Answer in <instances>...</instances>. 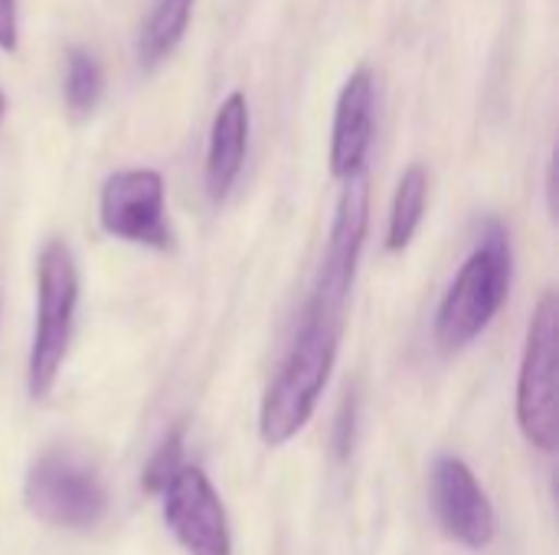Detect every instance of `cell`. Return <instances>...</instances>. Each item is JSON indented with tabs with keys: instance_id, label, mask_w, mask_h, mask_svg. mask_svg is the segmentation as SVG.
<instances>
[{
	"instance_id": "5bb4252c",
	"label": "cell",
	"mask_w": 559,
	"mask_h": 555,
	"mask_svg": "<svg viewBox=\"0 0 559 555\" xmlns=\"http://www.w3.org/2000/svg\"><path fill=\"white\" fill-rule=\"evenodd\" d=\"M105 95V72L98 59L82 49L69 46L66 49V72H62V98L72 118H88Z\"/></svg>"
},
{
	"instance_id": "3957f363",
	"label": "cell",
	"mask_w": 559,
	"mask_h": 555,
	"mask_svg": "<svg viewBox=\"0 0 559 555\" xmlns=\"http://www.w3.org/2000/svg\"><path fill=\"white\" fill-rule=\"evenodd\" d=\"M75 304H79L75 255L62 239H49L36 265V327L26 360V389L33 399H46L59 379L72 340Z\"/></svg>"
},
{
	"instance_id": "2e32d148",
	"label": "cell",
	"mask_w": 559,
	"mask_h": 555,
	"mask_svg": "<svg viewBox=\"0 0 559 555\" xmlns=\"http://www.w3.org/2000/svg\"><path fill=\"white\" fill-rule=\"evenodd\" d=\"M354 429H357V399H344L341 415H337V432H334V448L337 458H347L354 451Z\"/></svg>"
},
{
	"instance_id": "8fae6325",
	"label": "cell",
	"mask_w": 559,
	"mask_h": 555,
	"mask_svg": "<svg viewBox=\"0 0 559 555\" xmlns=\"http://www.w3.org/2000/svg\"><path fill=\"white\" fill-rule=\"evenodd\" d=\"M249 150V101L242 92H229L213 114L210 144H206V193L213 203H223L242 170Z\"/></svg>"
},
{
	"instance_id": "ba28073f",
	"label": "cell",
	"mask_w": 559,
	"mask_h": 555,
	"mask_svg": "<svg viewBox=\"0 0 559 555\" xmlns=\"http://www.w3.org/2000/svg\"><path fill=\"white\" fill-rule=\"evenodd\" d=\"M157 497L167 530L187 555H233L226 507L197 464H183Z\"/></svg>"
},
{
	"instance_id": "6da1fadb",
	"label": "cell",
	"mask_w": 559,
	"mask_h": 555,
	"mask_svg": "<svg viewBox=\"0 0 559 555\" xmlns=\"http://www.w3.org/2000/svg\"><path fill=\"white\" fill-rule=\"evenodd\" d=\"M341 330L344 317H328L305 307L292 350L259 409V435L269 448L288 445L311 422L334 373Z\"/></svg>"
},
{
	"instance_id": "30bf717a",
	"label": "cell",
	"mask_w": 559,
	"mask_h": 555,
	"mask_svg": "<svg viewBox=\"0 0 559 555\" xmlns=\"http://www.w3.org/2000/svg\"><path fill=\"white\" fill-rule=\"evenodd\" d=\"M373 108H377V85L367 65L354 69L341 85L331 124V173L344 183L367 170V154L373 144Z\"/></svg>"
},
{
	"instance_id": "9c48e42d",
	"label": "cell",
	"mask_w": 559,
	"mask_h": 555,
	"mask_svg": "<svg viewBox=\"0 0 559 555\" xmlns=\"http://www.w3.org/2000/svg\"><path fill=\"white\" fill-rule=\"evenodd\" d=\"M432 510L442 527V533L465 550H485L491 546L498 533V517L481 491L475 471L452 455L436 458L432 464Z\"/></svg>"
},
{
	"instance_id": "ac0fdd59",
	"label": "cell",
	"mask_w": 559,
	"mask_h": 555,
	"mask_svg": "<svg viewBox=\"0 0 559 555\" xmlns=\"http://www.w3.org/2000/svg\"><path fill=\"white\" fill-rule=\"evenodd\" d=\"M547 203H550V216H557V157L547 167Z\"/></svg>"
},
{
	"instance_id": "9a60e30c",
	"label": "cell",
	"mask_w": 559,
	"mask_h": 555,
	"mask_svg": "<svg viewBox=\"0 0 559 555\" xmlns=\"http://www.w3.org/2000/svg\"><path fill=\"white\" fill-rule=\"evenodd\" d=\"M183 468V429H174L164 445L157 448V455L147 461V471H144V491L151 494H160L164 484Z\"/></svg>"
},
{
	"instance_id": "7a4b0ae2",
	"label": "cell",
	"mask_w": 559,
	"mask_h": 555,
	"mask_svg": "<svg viewBox=\"0 0 559 555\" xmlns=\"http://www.w3.org/2000/svg\"><path fill=\"white\" fill-rule=\"evenodd\" d=\"M514 275V255L508 229L488 219L475 252L459 268L436 314V343L445 353H459L475 343L508 301Z\"/></svg>"
},
{
	"instance_id": "4fadbf2b",
	"label": "cell",
	"mask_w": 559,
	"mask_h": 555,
	"mask_svg": "<svg viewBox=\"0 0 559 555\" xmlns=\"http://www.w3.org/2000/svg\"><path fill=\"white\" fill-rule=\"evenodd\" d=\"M426 203H429V170L426 164L413 160L393 193V206H390V226H386V249L390 252H403L409 249V242L419 232V222L426 216Z\"/></svg>"
},
{
	"instance_id": "d6986e66",
	"label": "cell",
	"mask_w": 559,
	"mask_h": 555,
	"mask_svg": "<svg viewBox=\"0 0 559 555\" xmlns=\"http://www.w3.org/2000/svg\"><path fill=\"white\" fill-rule=\"evenodd\" d=\"M3 111H7V98H3V88H0V118H3Z\"/></svg>"
},
{
	"instance_id": "8992f818",
	"label": "cell",
	"mask_w": 559,
	"mask_h": 555,
	"mask_svg": "<svg viewBox=\"0 0 559 555\" xmlns=\"http://www.w3.org/2000/svg\"><path fill=\"white\" fill-rule=\"evenodd\" d=\"M367 226H370V180L364 170L344 180L331 236H328V249L321 258V272H318L311 301L305 307L328 314V317H344L354 278H357V262L367 242Z\"/></svg>"
},
{
	"instance_id": "277c9868",
	"label": "cell",
	"mask_w": 559,
	"mask_h": 555,
	"mask_svg": "<svg viewBox=\"0 0 559 555\" xmlns=\"http://www.w3.org/2000/svg\"><path fill=\"white\" fill-rule=\"evenodd\" d=\"M557 340L559 298L557 291H547L527 324V343L518 379V425L524 438L547 455H554L559 445Z\"/></svg>"
},
{
	"instance_id": "e0dca14e",
	"label": "cell",
	"mask_w": 559,
	"mask_h": 555,
	"mask_svg": "<svg viewBox=\"0 0 559 555\" xmlns=\"http://www.w3.org/2000/svg\"><path fill=\"white\" fill-rule=\"evenodd\" d=\"M20 43V10L16 0H0V49L13 52Z\"/></svg>"
},
{
	"instance_id": "52a82bcc",
	"label": "cell",
	"mask_w": 559,
	"mask_h": 555,
	"mask_svg": "<svg viewBox=\"0 0 559 555\" xmlns=\"http://www.w3.org/2000/svg\"><path fill=\"white\" fill-rule=\"evenodd\" d=\"M98 222L121 242L167 252L174 245V232L167 222L164 177L151 167L115 170L98 193Z\"/></svg>"
},
{
	"instance_id": "7c38bea8",
	"label": "cell",
	"mask_w": 559,
	"mask_h": 555,
	"mask_svg": "<svg viewBox=\"0 0 559 555\" xmlns=\"http://www.w3.org/2000/svg\"><path fill=\"white\" fill-rule=\"evenodd\" d=\"M197 0H151L138 26V62L141 69L160 65L183 39Z\"/></svg>"
},
{
	"instance_id": "5b68a950",
	"label": "cell",
	"mask_w": 559,
	"mask_h": 555,
	"mask_svg": "<svg viewBox=\"0 0 559 555\" xmlns=\"http://www.w3.org/2000/svg\"><path fill=\"white\" fill-rule=\"evenodd\" d=\"M23 500L36 520L56 530H92L108 514L102 478L66 451H46L29 464Z\"/></svg>"
}]
</instances>
